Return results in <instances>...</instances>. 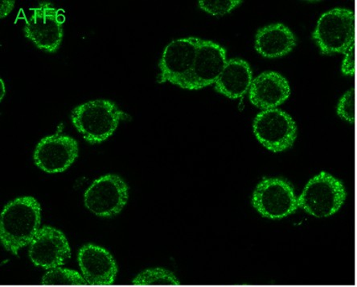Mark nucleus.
Listing matches in <instances>:
<instances>
[{"label":"nucleus","mask_w":357,"mask_h":287,"mask_svg":"<svg viewBox=\"0 0 357 287\" xmlns=\"http://www.w3.org/2000/svg\"><path fill=\"white\" fill-rule=\"evenodd\" d=\"M346 197L342 182L323 171L304 187L298 197V207L314 217L327 218L338 212Z\"/></svg>","instance_id":"obj_3"},{"label":"nucleus","mask_w":357,"mask_h":287,"mask_svg":"<svg viewBox=\"0 0 357 287\" xmlns=\"http://www.w3.org/2000/svg\"><path fill=\"white\" fill-rule=\"evenodd\" d=\"M227 61V51L222 46L199 39L190 90H199L216 83Z\"/></svg>","instance_id":"obj_13"},{"label":"nucleus","mask_w":357,"mask_h":287,"mask_svg":"<svg viewBox=\"0 0 357 287\" xmlns=\"http://www.w3.org/2000/svg\"><path fill=\"white\" fill-rule=\"evenodd\" d=\"M29 256L36 266L50 270L61 267L70 259V245L59 229L45 226L29 244Z\"/></svg>","instance_id":"obj_11"},{"label":"nucleus","mask_w":357,"mask_h":287,"mask_svg":"<svg viewBox=\"0 0 357 287\" xmlns=\"http://www.w3.org/2000/svg\"><path fill=\"white\" fill-rule=\"evenodd\" d=\"M257 140L273 153H281L292 147L297 138L296 122L280 109L261 112L254 122Z\"/></svg>","instance_id":"obj_9"},{"label":"nucleus","mask_w":357,"mask_h":287,"mask_svg":"<svg viewBox=\"0 0 357 287\" xmlns=\"http://www.w3.org/2000/svg\"><path fill=\"white\" fill-rule=\"evenodd\" d=\"M77 262L88 285L112 286L118 274L116 262L108 250L92 243L78 251Z\"/></svg>","instance_id":"obj_12"},{"label":"nucleus","mask_w":357,"mask_h":287,"mask_svg":"<svg viewBox=\"0 0 357 287\" xmlns=\"http://www.w3.org/2000/svg\"><path fill=\"white\" fill-rule=\"evenodd\" d=\"M59 10L50 2L40 3L25 22L24 33L26 38L46 53H56L62 43L65 17L60 14Z\"/></svg>","instance_id":"obj_8"},{"label":"nucleus","mask_w":357,"mask_h":287,"mask_svg":"<svg viewBox=\"0 0 357 287\" xmlns=\"http://www.w3.org/2000/svg\"><path fill=\"white\" fill-rule=\"evenodd\" d=\"M251 205L262 217L271 220H281L299 208L293 186L280 177H264L255 187Z\"/></svg>","instance_id":"obj_5"},{"label":"nucleus","mask_w":357,"mask_h":287,"mask_svg":"<svg viewBox=\"0 0 357 287\" xmlns=\"http://www.w3.org/2000/svg\"><path fill=\"white\" fill-rule=\"evenodd\" d=\"M337 114L344 121L354 124L355 122V91L354 89L346 92L337 107Z\"/></svg>","instance_id":"obj_20"},{"label":"nucleus","mask_w":357,"mask_h":287,"mask_svg":"<svg viewBox=\"0 0 357 287\" xmlns=\"http://www.w3.org/2000/svg\"><path fill=\"white\" fill-rule=\"evenodd\" d=\"M199 40L196 38L177 39L167 45L159 64L158 82H169L190 90Z\"/></svg>","instance_id":"obj_6"},{"label":"nucleus","mask_w":357,"mask_h":287,"mask_svg":"<svg viewBox=\"0 0 357 287\" xmlns=\"http://www.w3.org/2000/svg\"><path fill=\"white\" fill-rule=\"evenodd\" d=\"M241 1H199V6L203 11L215 15H225L233 11Z\"/></svg>","instance_id":"obj_19"},{"label":"nucleus","mask_w":357,"mask_h":287,"mask_svg":"<svg viewBox=\"0 0 357 287\" xmlns=\"http://www.w3.org/2000/svg\"><path fill=\"white\" fill-rule=\"evenodd\" d=\"M131 117L117 104L107 100L89 101L73 109L71 122L84 139L91 145L101 144L117 129L121 122Z\"/></svg>","instance_id":"obj_2"},{"label":"nucleus","mask_w":357,"mask_h":287,"mask_svg":"<svg viewBox=\"0 0 357 287\" xmlns=\"http://www.w3.org/2000/svg\"><path fill=\"white\" fill-rule=\"evenodd\" d=\"M344 75L353 76L355 74V44L350 47V49L346 52L344 59L341 67Z\"/></svg>","instance_id":"obj_21"},{"label":"nucleus","mask_w":357,"mask_h":287,"mask_svg":"<svg viewBox=\"0 0 357 287\" xmlns=\"http://www.w3.org/2000/svg\"><path fill=\"white\" fill-rule=\"evenodd\" d=\"M129 186L122 177L109 174L93 181L84 195V203L89 212L98 217L112 218L119 215L128 202Z\"/></svg>","instance_id":"obj_7"},{"label":"nucleus","mask_w":357,"mask_h":287,"mask_svg":"<svg viewBox=\"0 0 357 287\" xmlns=\"http://www.w3.org/2000/svg\"><path fill=\"white\" fill-rule=\"evenodd\" d=\"M313 38L323 54H346L355 44V15L344 8H335L318 20Z\"/></svg>","instance_id":"obj_4"},{"label":"nucleus","mask_w":357,"mask_h":287,"mask_svg":"<svg viewBox=\"0 0 357 287\" xmlns=\"http://www.w3.org/2000/svg\"><path fill=\"white\" fill-rule=\"evenodd\" d=\"M78 150L75 138L56 133L40 140L33 154L34 163L46 173H62L75 163Z\"/></svg>","instance_id":"obj_10"},{"label":"nucleus","mask_w":357,"mask_h":287,"mask_svg":"<svg viewBox=\"0 0 357 287\" xmlns=\"http://www.w3.org/2000/svg\"><path fill=\"white\" fill-rule=\"evenodd\" d=\"M290 95L291 87L286 78L272 71L255 78L250 89V102L264 110L281 105Z\"/></svg>","instance_id":"obj_14"},{"label":"nucleus","mask_w":357,"mask_h":287,"mask_svg":"<svg viewBox=\"0 0 357 287\" xmlns=\"http://www.w3.org/2000/svg\"><path fill=\"white\" fill-rule=\"evenodd\" d=\"M134 286L181 285V281L170 270L155 267L142 271L132 280Z\"/></svg>","instance_id":"obj_17"},{"label":"nucleus","mask_w":357,"mask_h":287,"mask_svg":"<svg viewBox=\"0 0 357 287\" xmlns=\"http://www.w3.org/2000/svg\"><path fill=\"white\" fill-rule=\"evenodd\" d=\"M5 94H6V87H5L4 82L1 78L0 80V101H3Z\"/></svg>","instance_id":"obj_23"},{"label":"nucleus","mask_w":357,"mask_h":287,"mask_svg":"<svg viewBox=\"0 0 357 287\" xmlns=\"http://www.w3.org/2000/svg\"><path fill=\"white\" fill-rule=\"evenodd\" d=\"M296 38L291 30L282 24H273L259 30L255 49L261 56L275 59L287 55L295 48Z\"/></svg>","instance_id":"obj_15"},{"label":"nucleus","mask_w":357,"mask_h":287,"mask_svg":"<svg viewBox=\"0 0 357 287\" xmlns=\"http://www.w3.org/2000/svg\"><path fill=\"white\" fill-rule=\"evenodd\" d=\"M41 206L36 198L24 196L7 203L0 215V242L8 252L18 256L40 230Z\"/></svg>","instance_id":"obj_1"},{"label":"nucleus","mask_w":357,"mask_h":287,"mask_svg":"<svg viewBox=\"0 0 357 287\" xmlns=\"http://www.w3.org/2000/svg\"><path fill=\"white\" fill-rule=\"evenodd\" d=\"M43 286H84L88 285L83 276L76 270L64 268L52 269L46 272L41 279Z\"/></svg>","instance_id":"obj_18"},{"label":"nucleus","mask_w":357,"mask_h":287,"mask_svg":"<svg viewBox=\"0 0 357 287\" xmlns=\"http://www.w3.org/2000/svg\"><path fill=\"white\" fill-rule=\"evenodd\" d=\"M253 82L250 65L240 59L227 61L222 75L215 83L216 91L229 98H238L248 92Z\"/></svg>","instance_id":"obj_16"},{"label":"nucleus","mask_w":357,"mask_h":287,"mask_svg":"<svg viewBox=\"0 0 357 287\" xmlns=\"http://www.w3.org/2000/svg\"><path fill=\"white\" fill-rule=\"evenodd\" d=\"M14 0H2L0 2V17L2 19L6 17L15 7Z\"/></svg>","instance_id":"obj_22"}]
</instances>
